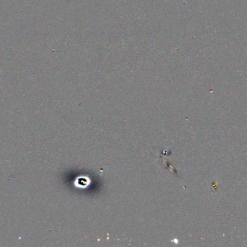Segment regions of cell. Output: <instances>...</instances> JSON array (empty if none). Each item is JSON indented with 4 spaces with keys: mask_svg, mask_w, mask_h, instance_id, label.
<instances>
[{
    "mask_svg": "<svg viewBox=\"0 0 247 247\" xmlns=\"http://www.w3.org/2000/svg\"><path fill=\"white\" fill-rule=\"evenodd\" d=\"M89 183H90V180L87 178H79L77 181V183L79 187H85L89 184Z\"/></svg>",
    "mask_w": 247,
    "mask_h": 247,
    "instance_id": "obj_1",
    "label": "cell"
}]
</instances>
